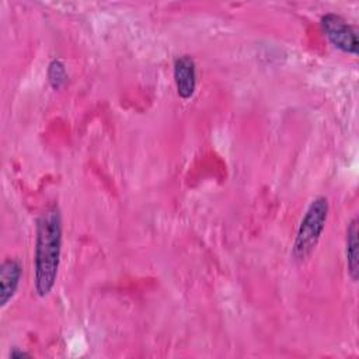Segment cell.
<instances>
[{"mask_svg":"<svg viewBox=\"0 0 359 359\" xmlns=\"http://www.w3.org/2000/svg\"><path fill=\"white\" fill-rule=\"evenodd\" d=\"M62 252V216L57 205L49 206L36 222L34 255V286L39 297L53 289Z\"/></svg>","mask_w":359,"mask_h":359,"instance_id":"obj_1","label":"cell"},{"mask_svg":"<svg viewBox=\"0 0 359 359\" xmlns=\"http://www.w3.org/2000/svg\"><path fill=\"white\" fill-rule=\"evenodd\" d=\"M330 203L325 196H317L309 205L292 247V257L296 262H304L314 252L325 229Z\"/></svg>","mask_w":359,"mask_h":359,"instance_id":"obj_2","label":"cell"},{"mask_svg":"<svg viewBox=\"0 0 359 359\" xmlns=\"http://www.w3.org/2000/svg\"><path fill=\"white\" fill-rule=\"evenodd\" d=\"M321 28L328 41L341 52L358 53V34L356 29L339 14L327 13L321 17Z\"/></svg>","mask_w":359,"mask_h":359,"instance_id":"obj_3","label":"cell"},{"mask_svg":"<svg viewBox=\"0 0 359 359\" xmlns=\"http://www.w3.org/2000/svg\"><path fill=\"white\" fill-rule=\"evenodd\" d=\"M174 83L177 94L189 100L196 88V66L191 56L182 55L174 60Z\"/></svg>","mask_w":359,"mask_h":359,"instance_id":"obj_4","label":"cell"},{"mask_svg":"<svg viewBox=\"0 0 359 359\" xmlns=\"http://www.w3.org/2000/svg\"><path fill=\"white\" fill-rule=\"evenodd\" d=\"M21 275H22V264L18 259L7 258L3 261L0 266V307L1 309H4L15 296Z\"/></svg>","mask_w":359,"mask_h":359,"instance_id":"obj_5","label":"cell"},{"mask_svg":"<svg viewBox=\"0 0 359 359\" xmlns=\"http://www.w3.org/2000/svg\"><path fill=\"white\" fill-rule=\"evenodd\" d=\"M345 255H346V265L348 273L353 282L358 280L359 264H358V217H353L346 229V238H345Z\"/></svg>","mask_w":359,"mask_h":359,"instance_id":"obj_6","label":"cell"},{"mask_svg":"<svg viewBox=\"0 0 359 359\" xmlns=\"http://www.w3.org/2000/svg\"><path fill=\"white\" fill-rule=\"evenodd\" d=\"M48 80L52 86V88L59 90L62 88L67 81V72L66 66L62 60L53 59L48 66Z\"/></svg>","mask_w":359,"mask_h":359,"instance_id":"obj_7","label":"cell"},{"mask_svg":"<svg viewBox=\"0 0 359 359\" xmlns=\"http://www.w3.org/2000/svg\"><path fill=\"white\" fill-rule=\"evenodd\" d=\"M10 358H31V353H28L25 351H21L18 348H13L10 351Z\"/></svg>","mask_w":359,"mask_h":359,"instance_id":"obj_8","label":"cell"}]
</instances>
